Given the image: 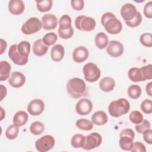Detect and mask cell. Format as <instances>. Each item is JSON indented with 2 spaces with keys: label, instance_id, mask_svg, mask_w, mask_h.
<instances>
[{
  "label": "cell",
  "instance_id": "obj_1",
  "mask_svg": "<svg viewBox=\"0 0 152 152\" xmlns=\"http://www.w3.org/2000/svg\"><path fill=\"white\" fill-rule=\"evenodd\" d=\"M101 23L106 31L109 34H117L122 30V23L111 12H107L102 15Z\"/></svg>",
  "mask_w": 152,
  "mask_h": 152
},
{
  "label": "cell",
  "instance_id": "obj_2",
  "mask_svg": "<svg viewBox=\"0 0 152 152\" xmlns=\"http://www.w3.org/2000/svg\"><path fill=\"white\" fill-rule=\"evenodd\" d=\"M66 90L68 94L74 99H79L87 94L84 81L80 78H73L68 81Z\"/></svg>",
  "mask_w": 152,
  "mask_h": 152
},
{
  "label": "cell",
  "instance_id": "obj_3",
  "mask_svg": "<svg viewBox=\"0 0 152 152\" xmlns=\"http://www.w3.org/2000/svg\"><path fill=\"white\" fill-rule=\"evenodd\" d=\"M130 109V104L127 99L120 98L110 103L108 106L109 114L115 118H118L127 113Z\"/></svg>",
  "mask_w": 152,
  "mask_h": 152
},
{
  "label": "cell",
  "instance_id": "obj_4",
  "mask_svg": "<svg viewBox=\"0 0 152 152\" xmlns=\"http://www.w3.org/2000/svg\"><path fill=\"white\" fill-rule=\"evenodd\" d=\"M119 146L121 148L125 151H131L135 137V132L130 128L122 129L119 135Z\"/></svg>",
  "mask_w": 152,
  "mask_h": 152
},
{
  "label": "cell",
  "instance_id": "obj_5",
  "mask_svg": "<svg viewBox=\"0 0 152 152\" xmlns=\"http://www.w3.org/2000/svg\"><path fill=\"white\" fill-rule=\"evenodd\" d=\"M84 79L87 82L93 83L99 80L101 72L97 65L93 62L86 64L83 68Z\"/></svg>",
  "mask_w": 152,
  "mask_h": 152
},
{
  "label": "cell",
  "instance_id": "obj_6",
  "mask_svg": "<svg viewBox=\"0 0 152 152\" xmlns=\"http://www.w3.org/2000/svg\"><path fill=\"white\" fill-rule=\"evenodd\" d=\"M96 23L95 20L86 15H79L75 20V26L80 31H90L95 28Z\"/></svg>",
  "mask_w": 152,
  "mask_h": 152
},
{
  "label": "cell",
  "instance_id": "obj_7",
  "mask_svg": "<svg viewBox=\"0 0 152 152\" xmlns=\"http://www.w3.org/2000/svg\"><path fill=\"white\" fill-rule=\"evenodd\" d=\"M42 27V22L39 19L31 17L22 25L21 31L25 34H33L40 30Z\"/></svg>",
  "mask_w": 152,
  "mask_h": 152
},
{
  "label": "cell",
  "instance_id": "obj_8",
  "mask_svg": "<svg viewBox=\"0 0 152 152\" xmlns=\"http://www.w3.org/2000/svg\"><path fill=\"white\" fill-rule=\"evenodd\" d=\"M55 141L52 135H46L35 142L36 150L39 152H46L51 150L55 145Z\"/></svg>",
  "mask_w": 152,
  "mask_h": 152
},
{
  "label": "cell",
  "instance_id": "obj_9",
  "mask_svg": "<svg viewBox=\"0 0 152 152\" xmlns=\"http://www.w3.org/2000/svg\"><path fill=\"white\" fill-rule=\"evenodd\" d=\"M102 142V135L97 132H92L86 136V140L83 148L90 150L99 147Z\"/></svg>",
  "mask_w": 152,
  "mask_h": 152
},
{
  "label": "cell",
  "instance_id": "obj_10",
  "mask_svg": "<svg viewBox=\"0 0 152 152\" xmlns=\"http://www.w3.org/2000/svg\"><path fill=\"white\" fill-rule=\"evenodd\" d=\"M93 110L91 101L87 98L81 99L78 101L75 106V110L80 115H87Z\"/></svg>",
  "mask_w": 152,
  "mask_h": 152
},
{
  "label": "cell",
  "instance_id": "obj_11",
  "mask_svg": "<svg viewBox=\"0 0 152 152\" xmlns=\"http://www.w3.org/2000/svg\"><path fill=\"white\" fill-rule=\"evenodd\" d=\"M124 51L123 45L117 40H110L106 47V52L110 56L117 58L122 55Z\"/></svg>",
  "mask_w": 152,
  "mask_h": 152
},
{
  "label": "cell",
  "instance_id": "obj_12",
  "mask_svg": "<svg viewBox=\"0 0 152 152\" xmlns=\"http://www.w3.org/2000/svg\"><path fill=\"white\" fill-rule=\"evenodd\" d=\"M45 109V103L39 99L32 100L27 106V111L32 116L40 115Z\"/></svg>",
  "mask_w": 152,
  "mask_h": 152
},
{
  "label": "cell",
  "instance_id": "obj_13",
  "mask_svg": "<svg viewBox=\"0 0 152 152\" xmlns=\"http://www.w3.org/2000/svg\"><path fill=\"white\" fill-rule=\"evenodd\" d=\"M137 11L134 5L131 3H126L121 7V15L125 21H129L135 18Z\"/></svg>",
  "mask_w": 152,
  "mask_h": 152
},
{
  "label": "cell",
  "instance_id": "obj_14",
  "mask_svg": "<svg viewBox=\"0 0 152 152\" xmlns=\"http://www.w3.org/2000/svg\"><path fill=\"white\" fill-rule=\"evenodd\" d=\"M42 27L46 30H54L58 25L57 17L52 14H45L41 18Z\"/></svg>",
  "mask_w": 152,
  "mask_h": 152
},
{
  "label": "cell",
  "instance_id": "obj_15",
  "mask_svg": "<svg viewBox=\"0 0 152 152\" xmlns=\"http://www.w3.org/2000/svg\"><path fill=\"white\" fill-rule=\"evenodd\" d=\"M8 56L15 64L18 65H26L28 60V59H26L21 56L18 52L17 49V44L12 45L10 46L8 50Z\"/></svg>",
  "mask_w": 152,
  "mask_h": 152
},
{
  "label": "cell",
  "instance_id": "obj_16",
  "mask_svg": "<svg viewBox=\"0 0 152 152\" xmlns=\"http://www.w3.org/2000/svg\"><path fill=\"white\" fill-rule=\"evenodd\" d=\"M26 83L25 75L18 71H14L11 73L9 79L8 83L14 88H20Z\"/></svg>",
  "mask_w": 152,
  "mask_h": 152
},
{
  "label": "cell",
  "instance_id": "obj_17",
  "mask_svg": "<svg viewBox=\"0 0 152 152\" xmlns=\"http://www.w3.org/2000/svg\"><path fill=\"white\" fill-rule=\"evenodd\" d=\"M89 55L88 49L83 46L76 48L72 53V59L77 63H81L86 61Z\"/></svg>",
  "mask_w": 152,
  "mask_h": 152
},
{
  "label": "cell",
  "instance_id": "obj_18",
  "mask_svg": "<svg viewBox=\"0 0 152 152\" xmlns=\"http://www.w3.org/2000/svg\"><path fill=\"white\" fill-rule=\"evenodd\" d=\"M8 10L13 15L22 14L25 9L24 3L21 0H11L8 2Z\"/></svg>",
  "mask_w": 152,
  "mask_h": 152
},
{
  "label": "cell",
  "instance_id": "obj_19",
  "mask_svg": "<svg viewBox=\"0 0 152 152\" xmlns=\"http://www.w3.org/2000/svg\"><path fill=\"white\" fill-rule=\"evenodd\" d=\"M49 49V46L46 45L42 39H37L33 43V52L37 56H42L45 55Z\"/></svg>",
  "mask_w": 152,
  "mask_h": 152
},
{
  "label": "cell",
  "instance_id": "obj_20",
  "mask_svg": "<svg viewBox=\"0 0 152 152\" xmlns=\"http://www.w3.org/2000/svg\"><path fill=\"white\" fill-rule=\"evenodd\" d=\"M65 55V49L62 45L57 44L54 45L50 50V56L55 62L61 61Z\"/></svg>",
  "mask_w": 152,
  "mask_h": 152
},
{
  "label": "cell",
  "instance_id": "obj_21",
  "mask_svg": "<svg viewBox=\"0 0 152 152\" xmlns=\"http://www.w3.org/2000/svg\"><path fill=\"white\" fill-rule=\"evenodd\" d=\"M108 121L107 114L103 110H98L91 116V122L96 125H103Z\"/></svg>",
  "mask_w": 152,
  "mask_h": 152
},
{
  "label": "cell",
  "instance_id": "obj_22",
  "mask_svg": "<svg viewBox=\"0 0 152 152\" xmlns=\"http://www.w3.org/2000/svg\"><path fill=\"white\" fill-rule=\"evenodd\" d=\"M115 87V80L109 77L103 78L99 82L100 88L104 92H109L114 89Z\"/></svg>",
  "mask_w": 152,
  "mask_h": 152
},
{
  "label": "cell",
  "instance_id": "obj_23",
  "mask_svg": "<svg viewBox=\"0 0 152 152\" xmlns=\"http://www.w3.org/2000/svg\"><path fill=\"white\" fill-rule=\"evenodd\" d=\"M28 114L23 110L18 111L13 117V124L18 127L24 125L28 121Z\"/></svg>",
  "mask_w": 152,
  "mask_h": 152
},
{
  "label": "cell",
  "instance_id": "obj_24",
  "mask_svg": "<svg viewBox=\"0 0 152 152\" xmlns=\"http://www.w3.org/2000/svg\"><path fill=\"white\" fill-rule=\"evenodd\" d=\"M129 78L133 82H141L145 81L141 68L133 67L129 69L128 72Z\"/></svg>",
  "mask_w": 152,
  "mask_h": 152
},
{
  "label": "cell",
  "instance_id": "obj_25",
  "mask_svg": "<svg viewBox=\"0 0 152 152\" xmlns=\"http://www.w3.org/2000/svg\"><path fill=\"white\" fill-rule=\"evenodd\" d=\"M94 42L96 46L100 49H103L107 47L109 39L107 36L103 32L98 33L94 39Z\"/></svg>",
  "mask_w": 152,
  "mask_h": 152
},
{
  "label": "cell",
  "instance_id": "obj_26",
  "mask_svg": "<svg viewBox=\"0 0 152 152\" xmlns=\"http://www.w3.org/2000/svg\"><path fill=\"white\" fill-rule=\"evenodd\" d=\"M30 48V43L27 41H21L18 44H17V49L18 52L21 56L26 59H28Z\"/></svg>",
  "mask_w": 152,
  "mask_h": 152
},
{
  "label": "cell",
  "instance_id": "obj_27",
  "mask_svg": "<svg viewBox=\"0 0 152 152\" xmlns=\"http://www.w3.org/2000/svg\"><path fill=\"white\" fill-rule=\"evenodd\" d=\"M11 69V65L6 61H1L0 62V81L7 80L10 77Z\"/></svg>",
  "mask_w": 152,
  "mask_h": 152
},
{
  "label": "cell",
  "instance_id": "obj_28",
  "mask_svg": "<svg viewBox=\"0 0 152 152\" xmlns=\"http://www.w3.org/2000/svg\"><path fill=\"white\" fill-rule=\"evenodd\" d=\"M86 140V137L82 134H75L71 140V144L74 148H83Z\"/></svg>",
  "mask_w": 152,
  "mask_h": 152
},
{
  "label": "cell",
  "instance_id": "obj_29",
  "mask_svg": "<svg viewBox=\"0 0 152 152\" xmlns=\"http://www.w3.org/2000/svg\"><path fill=\"white\" fill-rule=\"evenodd\" d=\"M75 125L78 129L84 131H90L93 128V122L84 118L78 119L75 123Z\"/></svg>",
  "mask_w": 152,
  "mask_h": 152
},
{
  "label": "cell",
  "instance_id": "obj_30",
  "mask_svg": "<svg viewBox=\"0 0 152 152\" xmlns=\"http://www.w3.org/2000/svg\"><path fill=\"white\" fill-rule=\"evenodd\" d=\"M45 131L44 124L40 121H35L33 122L30 126V132L34 135H39L43 133Z\"/></svg>",
  "mask_w": 152,
  "mask_h": 152
},
{
  "label": "cell",
  "instance_id": "obj_31",
  "mask_svg": "<svg viewBox=\"0 0 152 152\" xmlns=\"http://www.w3.org/2000/svg\"><path fill=\"white\" fill-rule=\"evenodd\" d=\"M37 10L42 12L49 11L53 5L52 0H44L42 1H36Z\"/></svg>",
  "mask_w": 152,
  "mask_h": 152
},
{
  "label": "cell",
  "instance_id": "obj_32",
  "mask_svg": "<svg viewBox=\"0 0 152 152\" xmlns=\"http://www.w3.org/2000/svg\"><path fill=\"white\" fill-rule=\"evenodd\" d=\"M72 20L70 17L67 14H64L61 18L59 20V29L61 30H68L72 27L71 26Z\"/></svg>",
  "mask_w": 152,
  "mask_h": 152
},
{
  "label": "cell",
  "instance_id": "obj_33",
  "mask_svg": "<svg viewBox=\"0 0 152 152\" xmlns=\"http://www.w3.org/2000/svg\"><path fill=\"white\" fill-rule=\"evenodd\" d=\"M127 93L131 99H137L139 98L141 94V88L137 84L131 85L128 88Z\"/></svg>",
  "mask_w": 152,
  "mask_h": 152
},
{
  "label": "cell",
  "instance_id": "obj_34",
  "mask_svg": "<svg viewBox=\"0 0 152 152\" xmlns=\"http://www.w3.org/2000/svg\"><path fill=\"white\" fill-rule=\"evenodd\" d=\"M19 133V128L18 126L13 125H10L5 131V136L8 140H14L17 138Z\"/></svg>",
  "mask_w": 152,
  "mask_h": 152
},
{
  "label": "cell",
  "instance_id": "obj_35",
  "mask_svg": "<svg viewBox=\"0 0 152 152\" xmlns=\"http://www.w3.org/2000/svg\"><path fill=\"white\" fill-rule=\"evenodd\" d=\"M58 40V36L56 33L50 32L46 33L42 38V41L47 46H51L56 43Z\"/></svg>",
  "mask_w": 152,
  "mask_h": 152
},
{
  "label": "cell",
  "instance_id": "obj_36",
  "mask_svg": "<svg viewBox=\"0 0 152 152\" xmlns=\"http://www.w3.org/2000/svg\"><path fill=\"white\" fill-rule=\"evenodd\" d=\"M129 119L132 123L137 125L142 121L143 115L138 110H133L130 113Z\"/></svg>",
  "mask_w": 152,
  "mask_h": 152
},
{
  "label": "cell",
  "instance_id": "obj_37",
  "mask_svg": "<svg viewBox=\"0 0 152 152\" xmlns=\"http://www.w3.org/2000/svg\"><path fill=\"white\" fill-rule=\"evenodd\" d=\"M140 43L145 47L150 48L152 46V35L150 33H145L140 37Z\"/></svg>",
  "mask_w": 152,
  "mask_h": 152
},
{
  "label": "cell",
  "instance_id": "obj_38",
  "mask_svg": "<svg viewBox=\"0 0 152 152\" xmlns=\"http://www.w3.org/2000/svg\"><path fill=\"white\" fill-rule=\"evenodd\" d=\"M150 127H151L150 122L148 120L143 119L141 123L137 124L135 125V129L138 133L142 134L145 130L150 129Z\"/></svg>",
  "mask_w": 152,
  "mask_h": 152
},
{
  "label": "cell",
  "instance_id": "obj_39",
  "mask_svg": "<svg viewBox=\"0 0 152 152\" xmlns=\"http://www.w3.org/2000/svg\"><path fill=\"white\" fill-rule=\"evenodd\" d=\"M140 108L144 113H151L152 112V101L150 99H145L141 102Z\"/></svg>",
  "mask_w": 152,
  "mask_h": 152
},
{
  "label": "cell",
  "instance_id": "obj_40",
  "mask_svg": "<svg viewBox=\"0 0 152 152\" xmlns=\"http://www.w3.org/2000/svg\"><path fill=\"white\" fill-rule=\"evenodd\" d=\"M142 21V16L139 11H137V15L134 18L129 21H125L126 24L129 27H135L138 26Z\"/></svg>",
  "mask_w": 152,
  "mask_h": 152
},
{
  "label": "cell",
  "instance_id": "obj_41",
  "mask_svg": "<svg viewBox=\"0 0 152 152\" xmlns=\"http://www.w3.org/2000/svg\"><path fill=\"white\" fill-rule=\"evenodd\" d=\"M59 36L63 39H68L71 38L74 34V29L72 27L68 30H61L58 29V30Z\"/></svg>",
  "mask_w": 152,
  "mask_h": 152
},
{
  "label": "cell",
  "instance_id": "obj_42",
  "mask_svg": "<svg viewBox=\"0 0 152 152\" xmlns=\"http://www.w3.org/2000/svg\"><path fill=\"white\" fill-rule=\"evenodd\" d=\"M145 80L152 78V65L148 64L141 68Z\"/></svg>",
  "mask_w": 152,
  "mask_h": 152
},
{
  "label": "cell",
  "instance_id": "obj_43",
  "mask_svg": "<svg viewBox=\"0 0 152 152\" xmlns=\"http://www.w3.org/2000/svg\"><path fill=\"white\" fill-rule=\"evenodd\" d=\"M132 152H145L146 148L144 144L140 141L134 142L131 150Z\"/></svg>",
  "mask_w": 152,
  "mask_h": 152
},
{
  "label": "cell",
  "instance_id": "obj_44",
  "mask_svg": "<svg viewBox=\"0 0 152 152\" xmlns=\"http://www.w3.org/2000/svg\"><path fill=\"white\" fill-rule=\"evenodd\" d=\"M72 8L76 11H81L84 8V1L83 0H72L71 1Z\"/></svg>",
  "mask_w": 152,
  "mask_h": 152
},
{
  "label": "cell",
  "instance_id": "obj_45",
  "mask_svg": "<svg viewBox=\"0 0 152 152\" xmlns=\"http://www.w3.org/2000/svg\"><path fill=\"white\" fill-rule=\"evenodd\" d=\"M144 14L148 18H152V1L147 2L144 7Z\"/></svg>",
  "mask_w": 152,
  "mask_h": 152
},
{
  "label": "cell",
  "instance_id": "obj_46",
  "mask_svg": "<svg viewBox=\"0 0 152 152\" xmlns=\"http://www.w3.org/2000/svg\"><path fill=\"white\" fill-rule=\"evenodd\" d=\"M143 139L148 144H152V130L150 128L145 130L143 133Z\"/></svg>",
  "mask_w": 152,
  "mask_h": 152
},
{
  "label": "cell",
  "instance_id": "obj_47",
  "mask_svg": "<svg viewBox=\"0 0 152 152\" xmlns=\"http://www.w3.org/2000/svg\"><path fill=\"white\" fill-rule=\"evenodd\" d=\"M0 89H1V100H2L6 96L7 94V90L6 87L4 86L2 84L0 85Z\"/></svg>",
  "mask_w": 152,
  "mask_h": 152
},
{
  "label": "cell",
  "instance_id": "obj_48",
  "mask_svg": "<svg viewBox=\"0 0 152 152\" xmlns=\"http://www.w3.org/2000/svg\"><path fill=\"white\" fill-rule=\"evenodd\" d=\"M145 90L147 94L149 96H152V83L150 82L148 83L145 87Z\"/></svg>",
  "mask_w": 152,
  "mask_h": 152
},
{
  "label": "cell",
  "instance_id": "obj_49",
  "mask_svg": "<svg viewBox=\"0 0 152 152\" xmlns=\"http://www.w3.org/2000/svg\"><path fill=\"white\" fill-rule=\"evenodd\" d=\"M1 48H2L1 54H2L6 49V48L7 46V42L2 39H1Z\"/></svg>",
  "mask_w": 152,
  "mask_h": 152
}]
</instances>
